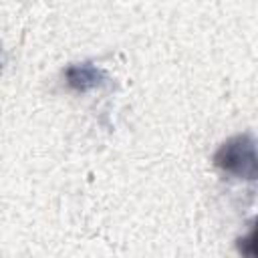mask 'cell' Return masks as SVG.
<instances>
[{
    "label": "cell",
    "instance_id": "1",
    "mask_svg": "<svg viewBox=\"0 0 258 258\" xmlns=\"http://www.w3.org/2000/svg\"><path fill=\"white\" fill-rule=\"evenodd\" d=\"M214 165L234 177L258 181V141L250 133L226 139L214 153Z\"/></svg>",
    "mask_w": 258,
    "mask_h": 258
},
{
    "label": "cell",
    "instance_id": "2",
    "mask_svg": "<svg viewBox=\"0 0 258 258\" xmlns=\"http://www.w3.org/2000/svg\"><path fill=\"white\" fill-rule=\"evenodd\" d=\"M67 85L77 93H87L105 83V73L91 62H79L64 69Z\"/></svg>",
    "mask_w": 258,
    "mask_h": 258
},
{
    "label": "cell",
    "instance_id": "3",
    "mask_svg": "<svg viewBox=\"0 0 258 258\" xmlns=\"http://www.w3.org/2000/svg\"><path fill=\"white\" fill-rule=\"evenodd\" d=\"M236 248H238V252H240V254H244V256H252V258H258V218L254 220L250 234L238 240Z\"/></svg>",
    "mask_w": 258,
    "mask_h": 258
}]
</instances>
